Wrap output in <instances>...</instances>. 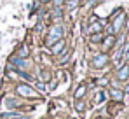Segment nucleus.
Instances as JSON below:
<instances>
[{
  "instance_id": "obj_1",
  "label": "nucleus",
  "mask_w": 129,
  "mask_h": 119,
  "mask_svg": "<svg viewBox=\"0 0 129 119\" xmlns=\"http://www.w3.org/2000/svg\"><path fill=\"white\" fill-rule=\"evenodd\" d=\"M63 39V26L61 25H52L47 32V39H45V44L47 46H52L54 42Z\"/></svg>"
},
{
  "instance_id": "obj_2",
  "label": "nucleus",
  "mask_w": 129,
  "mask_h": 119,
  "mask_svg": "<svg viewBox=\"0 0 129 119\" xmlns=\"http://www.w3.org/2000/svg\"><path fill=\"white\" fill-rule=\"evenodd\" d=\"M16 95H19L23 98H37L39 93L35 91V88L28 86V84H18L16 86Z\"/></svg>"
},
{
  "instance_id": "obj_3",
  "label": "nucleus",
  "mask_w": 129,
  "mask_h": 119,
  "mask_svg": "<svg viewBox=\"0 0 129 119\" xmlns=\"http://www.w3.org/2000/svg\"><path fill=\"white\" fill-rule=\"evenodd\" d=\"M64 51H66V40H64V39L58 40V42H54V44L51 46V53H52L54 56H59V54H63Z\"/></svg>"
},
{
  "instance_id": "obj_4",
  "label": "nucleus",
  "mask_w": 129,
  "mask_h": 119,
  "mask_svg": "<svg viewBox=\"0 0 129 119\" xmlns=\"http://www.w3.org/2000/svg\"><path fill=\"white\" fill-rule=\"evenodd\" d=\"M11 65L16 67V68H30L31 67V61L28 59H23V58H18V56H11Z\"/></svg>"
},
{
  "instance_id": "obj_5",
  "label": "nucleus",
  "mask_w": 129,
  "mask_h": 119,
  "mask_svg": "<svg viewBox=\"0 0 129 119\" xmlns=\"http://www.w3.org/2000/svg\"><path fill=\"white\" fill-rule=\"evenodd\" d=\"M107 59H108L107 54H96V56L92 58V67H96V68H101V67H105Z\"/></svg>"
},
{
  "instance_id": "obj_6",
  "label": "nucleus",
  "mask_w": 129,
  "mask_h": 119,
  "mask_svg": "<svg viewBox=\"0 0 129 119\" xmlns=\"http://www.w3.org/2000/svg\"><path fill=\"white\" fill-rule=\"evenodd\" d=\"M16 56H18V58H23V59H28V56H30V47H28L26 44H23L21 47L18 49Z\"/></svg>"
},
{
  "instance_id": "obj_7",
  "label": "nucleus",
  "mask_w": 129,
  "mask_h": 119,
  "mask_svg": "<svg viewBox=\"0 0 129 119\" xmlns=\"http://www.w3.org/2000/svg\"><path fill=\"white\" fill-rule=\"evenodd\" d=\"M4 119H30L28 116H24L21 112H9V114H4Z\"/></svg>"
},
{
  "instance_id": "obj_8",
  "label": "nucleus",
  "mask_w": 129,
  "mask_h": 119,
  "mask_svg": "<svg viewBox=\"0 0 129 119\" xmlns=\"http://www.w3.org/2000/svg\"><path fill=\"white\" fill-rule=\"evenodd\" d=\"M86 91H87V88L82 84V86H79L77 89H75V93H73V98L75 100H82L84 98V95H86Z\"/></svg>"
},
{
  "instance_id": "obj_9",
  "label": "nucleus",
  "mask_w": 129,
  "mask_h": 119,
  "mask_svg": "<svg viewBox=\"0 0 129 119\" xmlns=\"http://www.w3.org/2000/svg\"><path fill=\"white\" fill-rule=\"evenodd\" d=\"M101 28H103V25H101V23H92V25L89 26V30H87V32H89V33H100V32H101Z\"/></svg>"
},
{
  "instance_id": "obj_10",
  "label": "nucleus",
  "mask_w": 129,
  "mask_h": 119,
  "mask_svg": "<svg viewBox=\"0 0 129 119\" xmlns=\"http://www.w3.org/2000/svg\"><path fill=\"white\" fill-rule=\"evenodd\" d=\"M35 89H37L40 95H45V93H47V88H45V84H44L42 81H35Z\"/></svg>"
},
{
  "instance_id": "obj_11",
  "label": "nucleus",
  "mask_w": 129,
  "mask_h": 119,
  "mask_svg": "<svg viewBox=\"0 0 129 119\" xmlns=\"http://www.w3.org/2000/svg\"><path fill=\"white\" fill-rule=\"evenodd\" d=\"M63 18V9L61 7H54L52 11V19H61Z\"/></svg>"
},
{
  "instance_id": "obj_12",
  "label": "nucleus",
  "mask_w": 129,
  "mask_h": 119,
  "mask_svg": "<svg viewBox=\"0 0 129 119\" xmlns=\"http://www.w3.org/2000/svg\"><path fill=\"white\" fill-rule=\"evenodd\" d=\"M75 110L77 112H84L86 110V103L82 100H75Z\"/></svg>"
},
{
  "instance_id": "obj_13",
  "label": "nucleus",
  "mask_w": 129,
  "mask_h": 119,
  "mask_svg": "<svg viewBox=\"0 0 129 119\" xmlns=\"http://www.w3.org/2000/svg\"><path fill=\"white\" fill-rule=\"evenodd\" d=\"M127 75H129V68H127V67L120 68V72H119V79L124 81V79H127Z\"/></svg>"
},
{
  "instance_id": "obj_14",
  "label": "nucleus",
  "mask_w": 129,
  "mask_h": 119,
  "mask_svg": "<svg viewBox=\"0 0 129 119\" xmlns=\"http://www.w3.org/2000/svg\"><path fill=\"white\" fill-rule=\"evenodd\" d=\"M5 105H7V107H18L19 102H18L16 98H7V100H5Z\"/></svg>"
},
{
  "instance_id": "obj_15",
  "label": "nucleus",
  "mask_w": 129,
  "mask_h": 119,
  "mask_svg": "<svg viewBox=\"0 0 129 119\" xmlns=\"http://www.w3.org/2000/svg\"><path fill=\"white\" fill-rule=\"evenodd\" d=\"M66 5H68V9H75V7L79 5V0H68Z\"/></svg>"
},
{
  "instance_id": "obj_16",
  "label": "nucleus",
  "mask_w": 129,
  "mask_h": 119,
  "mask_svg": "<svg viewBox=\"0 0 129 119\" xmlns=\"http://www.w3.org/2000/svg\"><path fill=\"white\" fill-rule=\"evenodd\" d=\"M68 58H70V53H66L63 58H59V59H58V65H63V63H66V61H68Z\"/></svg>"
},
{
  "instance_id": "obj_17",
  "label": "nucleus",
  "mask_w": 129,
  "mask_h": 119,
  "mask_svg": "<svg viewBox=\"0 0 129 119\" xmlns=\"http://www.w3.org/2000/svg\"><path fill=\"white\" fill-rule=\"evenodd\" d=\"M40 79L42 81H49V72H47V70H40Z\"/></svg>"
},
{
  "instance_id": "obj_18",
  "label": "nucleus",
  "mask_w": 129,
  "mask_h": 119,
  "mask_svg": "<svg viewBox=\"0 0 129 119\" xmlns=\"http://www.w3.org/2000/svg\"><path fill=\"white\" fill-rule=\"evenodd\" d=\"M91 40H92V42H100V40H101V35H100V33H94V35L91 37Z\"/></svg>"
},
{
  "instance_id": "obj_19",
  "label": "nucleus",
  "mask_w": 129,
  "mask_h": 119,
  "mask_svg": "<svg viewBox=\"0 0 129 119\" xmlns=\"http://www.w3.org/2000/svg\"><path fill=\"white\" fill-rule=\"evenodd\" d=\"M96 100H98V102H103V100H105V95H103V91H100V95L96 96Z\"/></svg>"
},
{
  "instance_id": "obj_20",
  "label": "nucleus",
  "mask_w": 129,
  "mask_h": 119,
  "mask_svg": "<svg viewBox=\"0 0 129 119\" xmlns=\"http://www.w3.org/2000/svg\"><path fill=\"white\" fill-rule=\"evenodd\" d=\"M112 98H120V93L119 91H112Z\"/></svg>"
},
{
  "instance_id": "obj_21",
  "label": "nucleus",
  "mask_w": 129,
  "mask_h": 119,
  "mask_svg": "<svg viewBox=\"0 0 129 119\" xmlns=\"http://www.w3.org/2000/svg\"><path fill=\"white\" fill-rule=\"evenodd\" d=\"M63 2H64V0H54V4H56V7H61V5H63Z\"/></svg>"
},
{
  "instance_id": "obj_22",
  "label": "nucleus",
  "mask_w": 129,
  "mask_h": 119,
  "mask_svg": "<svg viewBox=\"0 0 129 119\" xmlns=\"http://www.w3.org/2000/svg\"><path fill=\"white\" fill-rule=\"evenodd\" d=\"M40 4H47V2H51V0H39Z\"/></svg>"
}]
</instances>
